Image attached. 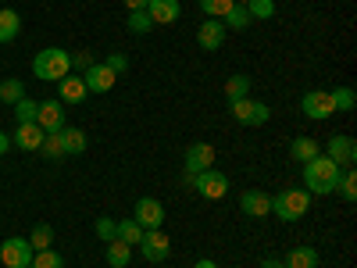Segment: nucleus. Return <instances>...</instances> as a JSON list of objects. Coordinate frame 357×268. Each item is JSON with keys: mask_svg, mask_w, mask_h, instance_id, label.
<instances>
[{"mask_svg": "<svg viewBox=\"0 0 357 268\" xmlns=\"http://www.w3.org/2000/svg\"><path fill=\"white\" fill-rule=\"evenodd\" d=\"M114 232H118V218H107V215H104V218H97V236H100L104 244H111V240H114Z\"/></svg>", "mask_w": 357, "mask_h": 268, "instance_id": "obj_38", "label": "nucleus"}, {"mask_svg": "<svg viewBox=\"0 0 357 268\" xmlns=\"http://www.w3.org/2000/svg\"><path fill=\"white\" fill-rule=\"evenodd\" d=\"M336 193H340V197H343L347 204H354V200H357V172H354V165L340 172V183H336Z\"/></svg>", "mask_w": 357, "mask_h": 268, "instance_id": "obj_23", "label": "nucleus"}, {"mask_svg": "<svg viewBox=\"0 0 357 268\" xmlns=\"http://www.w3.org/2000/svg\"><path fill=\"white\" fill-rule=\"evenodd\" d=\"M36 126H40L43 133H61V129H65V104H61V100H40Z\"/></svg>", "mask_w": 357, "mask_h": 268, "instance_id": "obj_10", "label": "nucleus"}, {"mask_svg": "<svg viewBox=\"0 0 357 268\" xmlns=\"http://www.w3.org/2000/svg\"><path fill=\"white\" fill-rule=\"evenodd\" d=\"M129 33L132 36H143V33H151V29H154V22H151V15H146V8L143 11H129Z\"/></svg>", "mask_w": 357, "mask_h": 268, "instance_id": "obj_32", "label": "nucleus"}, {"mask_svg": "<svg viewBox=\"0 0 357 268\" xmlns=\"http://www.w3.org/2000/svg\"><path fill=\"white\" fill-rule=\"evenodd\" d=\"M29 244H33V251H47V247L54 244V229H50L47 222L33 225V232H29Z\"/></svg>", "mask_w": 357, "mask_h": 268, "instance_id": "obj_29", "label": "nucleus"}, {"mask_svg": "<svg viewBox=\"0 0 357 268\" xmlns=\"http://www.w3.org/2000/svg\"><path fill=\"white\" fill-rule=\"evenodd\" d=\"M340 172H343V168H340L336 161H329L325 154L311 158V161L304 165V190H307V193H336Z\"/></svg>", "mask_w": 357, "mask_h": 268, "instance_id": "obj_1", "label": "nucleus"}, {"mask_svg": "<svg viewBox=\"0 0 357 268\" xmlns=\"http://www.w3.org/2000/svg\"><path fill=\"white\" fill-rule=\"evenodd\" d=\"M22 33V15L11 8H0V43H11Z\"/></svg>", "mask_w": 357, "mask_h": 268, "instance_id": "obj_20", "label": "nucleus"}, {"mask_svg": "<svg viewBox=\"0 0 357 268\" xmlns=\"http://www.w3.org/2000/svg\"><path fill=\"white\" fill-rule=\"evenodd\" d=\"M4 151H11V136L0 133V154H4Z\"/></svg>", "mask_w": 357, "mask_h": 268, "instance_id": "obj_42", "label": "nucleus"}, {"mask_svg": "<svg viewBox=\"0 0 357 268\" xmlns=\"http://www.w3.org/2000/svg\"><path fill=\"white\" fill-rule=\"evenodd\" d=\"M240 97H250V75L236 72V75H229V82H225V100H240Z\"/></svg>", "mask_w": 357, "mask_h": 268, "instance_id": "obj_22", "label": "nucleus"}, {"mask_svg": "<svg viewBox=\"0 0 357 268\" xmlns=\"http://www.w3.org/2000/svg\"><path fill=\"white\" fill-rule=\"evenodd\" d=\"M132 261V247L129 244H122V240H111L107 244V265L111 268H126Z\"/></svg>", "mask_w": 357, "mask_h": 268, "instance_id": "obj_25", "label": "nucleus"}, {"mask_svg": "<svg viewBox=\"0 0 357 268\" xmlns=\"http://www.w3.org/2000/svg\"><path fill=\"white\" fill-rule=\"evenodd\" d=\"M139 254L146 258V261H165L168 254H172V244H168V236L161 232V229H143V240H139Z\"/></svg>", "mask_w": 357, "mask_h": 268, "instance_id": "obj_8", "label": "nucleus"}, {"mask_svg": "<svg viewBox=\"0 0 357 268\" xmlns=\"http://www.w3.org/2000/svg\"><path fill=\"white\" fill-rule=\"evenodd\" d=\"M40 151H43V158H50V161L65 158V143H61V133H47V136H43V143H40Z\"/></svg>", "mask_w": 357, "mask_h": 268, "instance_id": "obj_31", "label": "nucleus"}, {"mask_svg": "<svg viewBox=\"0 0 357 268\" xmlns=\"http://www.w3.org/2000/svg\"><path fill=\"white\" fill-rule=\"evenodd\" d=\"M68 61H72V68L82 75L86 68H93L97 61H93V54H89V50H75V54H68Z\"/></svg>", "mask_w": 357, "mask_h": 268, "instance_id": "obj_37", "label": "nucleus"}, {"mask_svg": "<svg viewBox=\"0 0 357 268\" xmlns=\"http://www.w3.org/2000/svg\"><path fill=\"white\" fill-rule=\"evenodd\" d=\"M146 4H151V0H126V8H129V11H143Z\"/></svg>", "mask_w": 357, "mask_h": 268, "instance_id": "obj_40", "label": "nucleus"}, {"mask_svg": "<svg viewBox=\"0 0 357 268\" xmlns=\"http://www.w3.org/2000/svg\"><path fill=\"white\" fill-rule=\"evenodd\" d=\"M132 218L139 222V229H161L165 225V204L154 200V197H139Z\"/></svg>", "mask_w": 357, "mask_h": 268, "instance_id": "obj_9", "label": "nucleus"}, {"mask_svg": "<svg viewBox=\"0 0 357 268\" xmlns=\"http://www.w3.org/2000/svg\"><path fill=\"white\" fill-rule=\"evenodd\" d=\"M25 97V86H22V79H4V82H0V100H4V104H18Z\"/></svg>", "mask_w": 357, "mask_h": 268, "instance_id": "obj_28", "label": "nucleus"}, {"mask_svg": "<svg viewBox=\"0 0 357 268\" xmlns=\"http://www.w3.org/2000/svg\"><path fill=\"white\" fill-rule=\"evenodd\" d=\"M61 143H65V154H82L86 151V133L82 129H61Z\"/></svg>", "mask_w": 357, "mask_h": 268, "instance_id": "obj_27", "label": "nucleus"}, {"mask_svg": "<svg viewBox=\"0 0 357 268\" xmlns=\"http://www.w3.org/2000/svg\"><path fill=\"white\" fill-rule=\"evenodd\" d=\"M329 97H333V107L336 111H354V104H357V94H354L350 86H336Z\"/></svg>", "mask_w": 357, "mask_h": 268, "instance_id": "obj_33", "label": "nucleus"}, {"mask_svg": "<svg viewBox=\"0 0 357 268\" xmlns=\"http://www.w3.org/2000/svg\"><path fill=\"white\" fill-rule=\"evenodd\" d=\"M82 82H86V89H89V94H107V89L118 82V75L107 68V65H93V68H86L82 72Z\"/></svg>", "mask_w": 357, "mask_h": 268, "instance_id": "obj_14", "label": "nucleus"}, {"mask_svg": "<svg viewBox=\"0 0 357 268\" xmlns=\"http://www.w3.org/2000/svg\"><path fill=\"white\" fill-rule=\"evenodd\" d=\"M321 154V147L311 140V136H296L293 143H289V158L293 161H301V165H307L311 158H318Z\"/></svg>", "mask_w": 357, "mask_h": 268, "instance_id": "obj_19", "label": "nucleus"}, {"mask_svg": "<svg viewBox=\"0 0 357 268\" xmlns=\"http://www.w3.org/2000/svg\"><path fill=\"white\" fill-rule=\"evenodd\" d=\"M232 8H236V0H200V11H204L207 18H218V22H222Z\"/></svg>", "mask_w": 357, "mask_h": 268, "instance_id": "obj_30", "label": "nucleus"}, {"mask_svg": "<svg viewBox=\"0 0 357 268\" xmlns=\"http://www.w3.org/2000/svg\"><path fill=\"white\" fill-rule=\"evenodd\" d=\"M236 4H247V0H236Z\"/></svg>", "mask_w": 357, "mask_h": 268, "instance_id": "obj_44", "label": "nucleus"}, {"mask_svg": "<svg viewBox=\"0 0 357 268\" xmlns=\"http://www.w3.org/2000/svg\"><path fill=\"white\" fill-rule=\"evenodd\" d=\"M114 240H122V244H129V247H139V240H143V229H139V222H136V218H126V222H118V232H114Z\"/></svg>", "mask_w": 357, "mask_h": 268, "instance_id": "obj_24", "label": "nucleus"}, {"mask_svg": "<svg viewBox=\"0 0 357 268\" xmlns=\"http://www.w3.org/2000/svg\"><path fill=\"white\" fill-rule=\"evenodd\" d=\"M68 72H72V61H68V50L61 47H47L33 57V75L43 82H61Z\"/></svg>", "mask_w": 357, "mask_h": 268, "instance_id": "obj_2", "label": "nucleus"}, {"mask_svg": "<svg viewBox=\"0 0 357 268\" xmlns=\"http://www.w3.org/2000/svg\"><path fill=\"white\" fill-rule=\"evenodd\" d=\"M193 268H218V265H215V261H211V258H204V261H197V265H193Z\"/></svg>", "mask_w": 357, "mask_h": 268, "instance_id": "obj_43", "label": "nucleus"}, {"mask_svg": "<svg viewBox=\"0 0 357 268\" xmlns=\"http://www.w3.org/2000/svg\"><path fill=\"white\" fill-rule=\"evenodd\" d=\"M43 129L36 122H18L15 136H11V147H18V151H40V143H43Z\"/></svg>", "mask_w": 357, "mask_h": 268, "instance_id": "obj_15", "label": "nucleus"}, {"mask_svg": "<svg viewBox=\"0 0 357 268\" xmlns=\"http://www.w3.org/2000/svg\"><path fill=\"white\" fill-rule=\"evenodd\" d=\"M104 65H107V68H111L114 75H122V72L129 68V57H126V54H111V57H107Z\"/></svg>", "mask_w": 357, "mask_h": 268, "instance_id": "obj_39", "label": "nucleus"}, {"mask_svg": "<svg viewBox=\"0 0 357 268\" xmlns=\"http://www.w3.org/2000/svg\"><path fill=\"white\" fill-rule=\"evenodd\" d=\"M311 207V193L304 186H289L279 197H272V215H279V222H301Z\"/></svg>", "mask_w": 357, "mask_h": 268, "instance_id": "obj_3", "label": "nucleus"}, {"mask_svg": "<svg viewBox=\"0 0 357 268\" xmlns=\"http://www.w3.org/2000/svg\"><path fill=\"white\" fill-rule=\"evenodd\" d=\"M261 268H286V265H282L279 258H264V261H261Z\"/></svg>", "mask_w": 357, "mask_h": 268, "instance_id": "obj_41", "label": "nucleus"}, {"mask_svg": "<svg viewBox=\"0 0 357 268\" xmlns=\"http://www.w3.org/2000/svg\"><path fill=\"white\" fill-rule=\"evenodd\" d=\"M33 244L22 240V236H11V240L0 244V265L4 268H29L33 265Z\"/></svg>", "mask_w": 357, "mask_h": 268, "instance_id": "obj_5", "label": "nucleus"}, {"mask_svg": "<svg viewBox=\"0 0 357 268\" xmlns=\"http://www.w3.org/2000/svg\"><path fill=\"white\" fill-rule=\"evenodd\" d=\"M36 111H40V100L22 97V100L15 104V118H18V122H36Z\"/></svg>", "mask_w": 357, "mask_h": 268, "instance_id": "obj_36", "label": "nucleus"}, {"mask_svg": "<svg viewBox=\"0 0 357 268\" xmlns=\"http://www.w3.org/2000/svg\"><path fill=\"white\" fill-rule=\"evenodd\" d=\"M240 211L250 215V218L272 215V193H264V190H247V193H240Z\"/></svg>", "mask_w": 357, "mask_h": 268, "instance_id": "obj_12", "label": "nucleus"}, {"mask_svg": "<svg viewBox=\"0 0 357 268\" xmlns=\"http://www.w3.org/2000/svg\"><path fill=\"white\" fill-rule=\"evenodd\" d=\"M29 268H65V258L47 247V251H36L33 254V265H29Z\"/></svg>", "mask_w": 357, "mask_h": 268, "instance_id": "obj_34", "label": "nucleus"}, {"mask_svg": "<svg viewBox=\"0 0 357 268\" xmlns=\"http://www.w3.org/2000/svg\"><path fill=\"white\" fill-rule=\"evenodd\" d=\"M225 33H229V29H225L218 18H211V22H204V25L197 29V43H200L204 50H222Z\"/></svg>", "mask_w": 357, "mask_h": 268, "instance_id": "obj_17", "label": "nucleus"}, {"mask_svg": "<svg viewBox=\"0 0 357 268\" xmlns=\"http://www.w3.org/2000/svg\"><path fill=\"white\" fill-rule=\"evenodd\" d=\"M247 11H250V22H264L275 15V0H247Z\"/></svg>", "mask_w": 357, "mask_h": 268, "instance_id": "obj_35", "label": "nucleus"}, {"mask_svg": "<svg viewBox=\"0 0 357 268\" xmlns=\"http://www.w3.org/2000/svg\"><path fill=\"white\" fill-rule=\"evenodd\" d=\"M325 158L336 161L340 168H350V165H354V158H357V143H354L350 136H333V140H329V147H325Z\"/></svg>", "mask_w": 357, "mask_h": 268, "instance_id": "obj_13", "label": "nucleus"}, {"mask_svg": "<svg viewBox=\"0 0 357 268\" xmlns=\"http://www.w3.org/2000/svg\"><path fill=\"white\" fill-rule=\"evenodd\" d=\"M222 25H225V29H236V33L250 29V11H247V4H236V8L222 18Z\"/></svg>", "mask_w": 357, "mask_h": 268, "instance_id": "obj_26", "label": "nucleus"}, {"mask_svg": "<svg viewBox=\"0 0 357 268\" xmlns=\"http://www.w3.org/2000/svg\"><path fill=\"white\" fill-rule=\"evenodd\" d=\"M282 265L286 268H318V251L314 247H293Z\"/></svg>", "mask_w": 357, "mask_h": 268, "instance_id": "obj_21", "label": "nucleus"}, {"mask_svg": "<svg viewBox=\"0 0 357 268\" xmlns=\"http://www.w3.org/2000/svg\"><path fill=\"white\" fill-rule=\"evenodd\" d=\"M146 15H151L154 25H175L178 15H183V4H178V0H151Z\"/></svg>", "mask_w": 357, "mask_h": 268, "instance_id": "obj_16", "label": "nucleus"}, {"mask_svg": "<svg viewBox=\"0 0 357 268\" xmlns=\"http://www.w3.org/2000/svg\"><path fill=\"white\" fill-rule=\"evenodd\" d=\"M215 165V147L211 143H190L186 147V175L193 179L197 172H207Z\"/></svg>", "mask_w": 357, "mask_h": 268, "instance_id": "obj_11", "label": "nucleus"}, {"mask_svg": "<svg viewBox=\"0 0 357 268\" xmlns=\"http://www.w3.org/2000/svg\"><path fill=\"white\" fill-rule=\"evenodd\" d=\"M229 111L240 126H264L272 111H268L264 100H254V97H240V100H229Z\"/></svg>", "mask_w": 357, "mask_h": 268, "instance_id": "obj_4", "label": "nucleus"}, {"mask_svg": "<svg viewBox=\"0 0 357 268\" xmlns=\"http://www.w3.org/2000/svg\"><path fill=\"white\" fill-rule=\"evenodd\" d=\"M57 89H61V97H57V100H61V104H82L86 97H89V89H86V82H82V75L75 72H68L61 82H57Z\"/></svg>", "mask_w": 357, "mask_h": 268, "instance_id": "obj_18", "label": "nucleus"}, {"mask_svg": "<svg viewBox=\"0 0 357 268\" xmlns=\"http://www.w3.org/2000/svg\"><path fill=\"white\" fill-rule=\"evenodd\" d=\"M301 107H304L307 118H314V122H325V118H333V114H336L329 89H307V94L301 97Z\"/></svg>", "mask_w": 357, "mask_h": 268, "instance_id": "obj_7", "label": "nucleus"}, {"mask_svg": "<svg viewBox=\"0 0 357 268\" xmlns=\"http://www.w3.org/2000/svg\"><path fill=\"white\" fill-rule=\"evenodd\" d=\"M193 190L204 197V200H222L229 193V179L218 172V168H207V172H197L193 175Z\"/></svg>", "mask_w": 357, "mask_h": 268, "instance_id": "obj_6", "label": "nucleus"}]
</instances>
